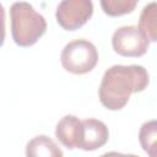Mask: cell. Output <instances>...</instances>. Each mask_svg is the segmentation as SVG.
<instances>
[{
    "instance_id": "cell-1",
    "label": "cell",
    "mask_w": 157,
    "mask_h": 157,
    "mask_svg": "<svg viewBox=\"0 0 157 157\" xmlns=\"http://www.w3.org/2000/svg\"><path fill=\"white\" fill-rule=\"evenodd\" d=\"M150 82L147 70L141 65H113L105 70L98 98L109 110L124 108L132 93L142 92Z\"/></svg>"
},
{
    "instance_id": "cell-2",
    "label": "cell",
    "mask_w": 157,
    "mask_h": 157,
    "mask_svg": "<svg viewBox=\"0 0 157 157\" xmlns=\"http://www.w3.org/2000/svg\"><path fill=\"white\" fill-rule=\"evenodd\" d=\"M11 34L20 47L33 45L47 31V21L43 15L26 1H15L10 7Z\"/></svg>"
},
{
    "instance_id": "cell-3",
    "label": "cell",
    "mask_w": 157,
    "mask_h": 157,
    "mask_svg": "<svg viewBox=\"0 0 157 157\" xmlns=\"http://www.w3.org/2000/svg\"><path fill=\"white\" fill-rule=\"evenodd\" d=\"M99 59L96 45L83 38L69 42L61 50L63 67L75 75H83L94 69Z\"/></svg>"
},
{
    "instance_id": "cell-4",
    "label": "cell",
    "mask_w": 157,
    "mask_h": 157,
    "mask_svg": "<svg viewBox=\"0 0 157 157\" xmlns=\"http://www.w3.org/2000/svg\"><path fill=\"white\" fill-rule=\"evenodd\" d=\"M112 47L121 56H141L147 52L150 42L137 26L130 25L121 26L114 31Z\"/></svg>"
},
{
    "instance_id": "cell-5",
    "label": "cell",
    "mask_w": 157,
    "mask_h": 157,
    "mask_svg": "<svg viewBox=\"0 0 157 157\" xmlns=\"http://www.w3.org/2000/svg\"><path fill=\"white\" fill-rule=\"evenodd\" d=\"M93 13L91 0H63L56 6L55 17L58 23L66 31L82 27Z\"/></svg>"
},
{
    "instance_id": "cell-6",
    "label": "cell",
    "mask_w": 157,
    "mask_h": 157,
    "mask_svg": "<svg viewBox=\"0 0 157 157\" xmlns=\"http://www.w3.org/2000/svg\"><path fill=\"white\" fill-rule=\"evenodd\" d=\"M82 137L77 148L83 151H94L103 145L109 139V131L107 125L94 118H88L82 120Z\"/></svg>"
},
{
    "instance_id": "cell-7",
    "label": "cell",
    "mask_w": 157,
    "mask_h": 157,
    "mask_svg": "<svg viewBox=\"0 0 157 157\" xmlns=\"http://www.w3.org/2000/svg\"><path fill=\"white\" fill-rule=\"evenodd\" d=\"M82 131V120H80L76 115L67 114L58 121L55 128V136L66 148L72 150L78 147Z\"/></svg>"
},
{
    "instance_id": "cell-8",
    "label": "cell",
    "mask_w": 157,
    "mask_h": 157,
    "mask_svg": "<svg viewBox=\"0 0 157 157\" xmlns=\"http://www.w3.org/2000/svg\"><path fill=\"white\" fill-rule=\"evenodd\" d=\"M26 157H64L56 142L47 135H38L26 145Z\"/></svg>"
},
{
    "instance_id": "cell-9",
    "label": "cell",
    "mask_w": 157,
    "mask_h": 157,
    "mask_svg": "<svg viewBox=\"0 0 157 157\" xmlns=\"http://www.w3.org/2000/svg\"><path fill=\"white\" fill-rule=\"evenodd\" d=\"M139 29L148 42L157 40V5L155 1L144 6L139 18Z\"/></svg>"
},
{
    "instance_id": "cell-10",
    "label": "cell",
    "mask_w": 157,
    "mask_h": 157,
    "mask_svg": "<svg viewBox=\"0 0 157 157\" xmlns=\"http://www.w3.org/2000/svg\"><path fill=\"white\" fill-rule=\"evenodd\" d=\"M156 139H157V123L156 120L145 121L139 131V141L148 157H156Z\"/></svg>"
},
{
    "instance_id": "cell-11",
    "label": "cell",
    "mask_w": 157,
    "mask_h": 157,
    "mask_svg": "<svg viewBox=\"0 0 157 157\" xmlns=\"http://www.w3.org/2000/svg\"><path fill=\"white\" fill-rule=\"evenodd\" d=\"M137 4V0H102L101 6L108 16H121L130 13Z\"/></svg>"
},
{
    "instance_id": "cell-12",
    "label": "cell",
    "mask_w": 157,
    "mask_h": 157,
    "mask_svg": "<svg viewBox=\"0 0 157 157\" xmlns=\"http://www.w3.org/2000/svg\"><path fill=\"white\" fill-rule=\"evenodd\" d=\"M5 40V9L0 2V47Z\"/></svg>"
},
{
    "instance_id": "cell-13",
    "label": "cell",
    "mask_w": 157,
    "mask_h": 157,
    "mask_svg": "<svg viewBox=\"0 0 157 157\" xmlns=\"http://www.w3.org/2000/svg\"><path fill=\"white\" fill-rule=\"evenodd\" d=\"M99 157H139V156H136V155H131V153H120V152L112 151V152L103 153V155L99 156Z\"/></svg>"
}]
</instances>
